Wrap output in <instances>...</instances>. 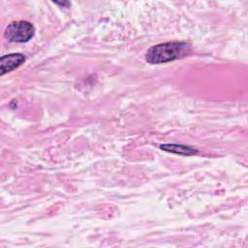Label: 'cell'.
I'll return each mask as SVG.
<instances>
[{"label": "cell", "instance_id": "obj_3", "mask_svg": "<svg viewBox=\"0 0 248 248\" xmlns=\"http://www.w3.org/2000/svg\"><path fill=\"white\" fill-rule=\"evenodd\" d=\"M25 61V56L21 53H11L5 56H2L0 59V75L3 76L6 73H9Z\"/></svg>", "mask_w": 248, "mask_h": 248}, {"label": "cell", "instance_id": "obj_4", "mask_svg": "<svg viewBox=\"0 0 248 248\" xmlns=\"http://www.w3.org/2000/svg\"><path fill=\"white\" fill-rule=\"evenodd\" d=\"M160 147H161V149H163L165 151L179 154V155H184V156L193 155L198 152V150L192 146L175 144V143H166V144H162Z\"/></svg>", "mask_w": 248, "mask_h": 248}, {"label": "cell", "instance_id": "obj_5", "mask_svg": "<svg viewBox=\"0 0 248 248\" xmlns=\"http://www.w3.org/2000/svg\"><path fill=\"white\" fill-rule=\"evenodd\" d=\"M55 4H57V5H61V6H69V5H70V3H69V2H62V3L55 2Z\"/></svg>", "mask_w": 248, "mask_h": 248}, {"label": "cell", "instance_id": "obj_2", "mask_svg": "<svg viewBox=\"0 0 248 248\" xmlns=\"http://www.w3.org/2000/svg\"><path fill=\"white\" fill-rule=\"evenodd\" d=\"M35 34L34 26L28 21H14L11 22L5 29L4 36L10 42L25 43L28 42Z\"/></svg>", "mask_w": 248, "mask_h": 248}, {"label": "cell", "instance_id": "obj_1", "mask_svg": "<svg viewBox=\"0 0 248 248\" xmlns=\"http://www.w3.org/2000/svg\"><path fill=\"white\" fill-rule=\"evenodd\" d=\"M191 52V46L185 42H168L151 46L145 60L150 64H161L187 56Z\"/></svg>", "mask_w": 248, "mask_h": 248}]
</instances>
